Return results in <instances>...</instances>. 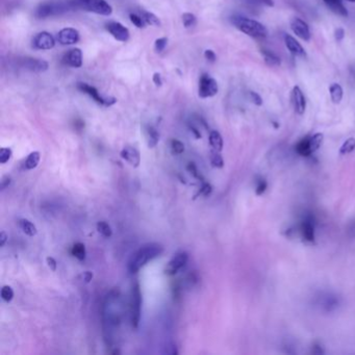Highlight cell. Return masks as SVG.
Segmentation results:
<instances>
[{"label":"cell","instance_id":"obj_3","mask_svg":"<svg viewBox=\"0 0 355 355\" xmlns=\"http://www.w3.org/2000/svg\"><path fill=\"white\" fill-rule=\"evenodd\" d=\"M70 7L103 16H109L113 12L112 7L105 0H70Z\"/></svg>","mask_w":355,"mask_h":355},{"label":"cell","instance_id":"obj_7","mask_svg":"<svg viewBox=\"0 0 355 355\" xmlns=\"http://www.w3.org/2000/svg\"><path fill=\"white\" fill-rule=\"evenodd\" d=\"M218 84L216 80L209 77L207 74H203L199 82V96L201 98H208L218 93Z\"/></svg>","mask_w":355,"mask_h":355},{"label":"cell","instance_id":"obj_16","mask_svg":"<svg viewBox=\"0 0 355 355\" xmlns=\"http://www.w3.org/2000/svg\"><path fill=\"white\" fill-rule=\"evenodd\" d=\"M22 67L28 71L40 73L48 69V63L43 60H40V58L25 57L22 60Z\"/></svg>","mask_w":355,"mask_h":355},{"label":"cell","instance_id":"obj_12","mask_svg":"<svg viewBox=\"0 0 355 355\" xmlns=\"http://www.w3.org/2000/svg\"><path fill=\"white\" fill-rule=\"evenodd\" d=\"M292 103L295 112L298 115H303L306 110V99L303 92L298 86H295L292 91Z\"/></svg>","mask_w":355,"mask_h":355},{"label":"cell","instance_id":"obj_52","mask_svg":"<svg viewBox=\"0 0 355 355\" xmlns=\"http://www.w3.org/2000/svg\"><path fill=\"white\" fill-rule=\"evenodd\" d=\"M323 2H324L325 5L329 8L330 6H333V5L339 4V3H342V0H323Z\"/></svg>","mask_w":355,"mask_h":355},{"label":"cell","instance_id":"obj_34","mask_svg":"<svg viewBox=\"0 0 355 355\" xmlns=\"http://www.w3.org/2000/svg\"><path fill=\"white\" fill-rule=\"evenodd\" d=\"M2 298L7 303H10L14 299V291H13L12 287H10V286L3 287V289H2Z\"/></svg>","mask_w":355,"mask_h":355},{"label":"cell","instance_id":"obj_18","mask_svg":"<svg viewBox=\"0 0 355 355\" xmlns=\"http://www.w3.org/2000/svg\"><path fill=\"white\" fill-rule=\"evenodd\" d=\"M285 44H286V47L289 49V51L293 55L300 56V57H305L306 56V52H305L304 48L291 34H286L285 36Z\"/></svg>","mask_w":355,"mask_h":355},{"label":"cell","instance_id":"obj_39","mask_svg":"<svg viewBox=\"0 0 355 355\" xmlns=\"http://www.w3.org/2000/svg\"><path fill=\"white\" fill-rule=\"evenodd\" d=\"M167 43H168V39L167 38H160V39H157V40L155 41V50L157 52H162L164 51V49L166 48L167 46Z\"/></svg>","mask_w":355,"mask_h":355},{"label":"cell","instance_id":"obj_30","mask_svg":"<svg viewBox=\"0 0 355 355\" xmlns=\"http://www.w3.org/2000/svg\"><path fill=\"white\" fill-rule=\"evenodd\" d=\"M97 230L98 232H99L100 234H102L104 238H111V236L113 235V230H112V227L111 225L105 222V221H99L97 223Z\"/></svg>","mask_w":355,"mask_h":355},{"label":"cell","instance_id":"obj_53","mask_svg":"<svg viewBox=\"0 0 355 355\" xmlns=\"http://www.w3.org/2000/svg\"><path fill=\"white\" fill-rule=\"evenodd\" d=\"M191 130H192V131H193V133L195 134L196 139H200V137H201V133L199 132V130H198V129L195 128L194 126H191Z\"/></svg>","mask_w":355,"mask_h":355},{"label":"cell","instance_id":"obj_41","mask_svg":"<svg viewBox=\"0 0 355 355\" xmlns=\"http://www.w3.org/2000/svg\"><path fill=\"white\" fill-rule=\"evenodd\" d=\"M249 96H250V100H251L255 105L261 106V105L263 104V99H262V97L260 96V94H258L256 92H250V93H249Z\"/></svg>","mask_w":355,"mask_h":355},{"label":"cell","instance_id":"obj_49","mask_svg":"<svg viewBox=\"0 0 355 355\" xmlns=\"http://www.w3.org/2000/svg\"><path fill=\"white\" fill-rule=\"evenodd\" d=\"M8 239H9V236H8V234H7L6 231L3 230L2 232H0V246L4 247V246L6 245Z\"/></svg>","mask_w":355,"mask_h":355},{"label":"cell","instance_id":"obj_29","mask_svg":"<svg viewBox=\"0 0 355 355\" xmlns=\"http://www.w3.org/2000/svg\"><path fill=\"white\" fill-rule=\"evenodd\" d=\"M210 163H211V166L215 168L221 169L224 167V160L219 151L214 149L210 151Z\"/></svg>","mask_w":355,"mask_h":355},{"label":"cell","instance_id":"obj_35","mask_svg":"<svg viewBox=\"0 0 355 355\" xmlns=\"http://www.w3.org/2000/svg\"><path fill=\"white\" fill-rule=\"evenodd\" d=\"M171 150L174 154H182L185 152V144L180 140H171Z\"/></svg>","mask_w":355,"mask_h":355},{"label":"cell","instance_id":"obj_27","mask_svg":"<svg viewBox=\"0 0 355 355\" xmlns=\"http://www.w3.org/2000/svg\"><path fill=\"white\" fill-rule=\"evenodd\" d=\"M72 255L78 261H85L87 258V250L86 246L83 243H75L72 247Z\"/></svg>","mask_w":355,"mask_h":355},{"label":"cell","instance_id":"obj_43","mask_svg":"<svg viewBox=\"0 0 355 355\" xmlns=\"http://www.w3.org/2000/svg\"><path fill=\"white\" fill-rule=\"evenodd\" d=\"M249 4L256 6H266V7H274L273 0H248Z\"/></svg>","mask_w":355,"mask_h":355},{"label":"cell","instance_id":"obj_28","mask_svg":"<svg viewBox=\"0 0 355 355\" xmlns=\"http://www.w3.org/2000/svg\"><path fill=\"white\" fill-rule=\"evenodd\" d=\"M296 151L302 156L311 155L310 148H309V136L304 137V139H302L297 145H296Z\"/></svg>","mask_w":355,"mask_h":355},{"label":"cell","instance_id":"obj_36","mask_svg":"<svg viewBox=\"0 0 355 355\" xmlns=\"http://www.w3.org/2000/svg\"><path fill=\"white\" fill-rule=\"evenodd\" d=\"M12 155H13V152L11 148H8V147L2 148L0 149V163L2 164L8 163L11 160Z\"/></svg>","mask_w":355,"mask_h":355},{"label":"cell","instance_id":"obj_10","mask_svg":"<svg viewBox=\"0 0 355 355\" xmlns=\"http://www.w3.org/2000/svg\"><path fill=\"white\" fill-rule=\"evenodd\" d=\"M340 298L332 293H324L318 297V305L325 311H333L340 306Z\"/></svg>","mask_w":355,"mask_h":355},{"label":"cell","instance_id":"obj_22","mask_svg":"<svg viewBox=\"0 0 355 355\" xmlns=\"http://www.w3.org/2000/svg\"><path fill=\"white\" fill-rule=\"evenodd\" d=\"M329 93H330V98L331 101L334 104H339L341 103L342 99H343V95H344V91L341 85L339 84H332L329 87Z\"/></svg>","mask_w":355,"mask_h":355},{"label":"cell","instance_id":"obj_25","mask_svg":"<svg viewBox=\"0 0 355 355\" xmlns=\"http://www.w3.org/2000/svg\"><path fill=\"white\" fill-rule=\"evenodd\" d=\"M323 140H324V134L321 132H317V133H314L313 135L309 136V148H310L311 154L321 147Z\"/></svg>","mask_w":355,"mask_h":355},{"label":"cell","instance_id":"obj_24","mask_svg":"<svg viewBox=\"0 0 355 355\" xmlns=\"http://www.w3.org/2000/svg\"><path fill=\"white\" fill-rule=\"evenodd\" d=\"M41 160V154L39 151H33L31 153H29V155L27 156V159L24 163V167L26 170H33L38 167L39 163H40Z\"/></svg>","mask_w":355,"mask_h":355},{"label":"cell","instance_id":"obj_32","mask_svg":"<svg viewBox=\"0 0 355 355\" xmlns=\"http://www.w3.org/2000/svg\"><path fill=\"white\" fill-rule=\"evenodd\" d=\"M143 19H144V21L147 23V24H150V25H153V26H161V21H160V19L157 18L154 14L152 13H149V12H145L143 14Z\"/></svg>","mask_w":355,"mask_h":355},{"label":"cell","instance_id":"obj_19","mask_svg":"<svg viewBox=\"0 0 355 355\" xmlns=\"http://www.w3.org/2000/svg\"><path fill=\"white\" fill-rule=\"evenodd\" d=\"M145 136L149 148H154L160 141V133L153 126H146Z\"/></svg>","mask_w":355,"mask_h":355},{"label":"cell","instance_id":"obj_8","mask_svg":"<svg viewBox=\"0 0 355 355\" xmlns=\"http://www.w3.org/2000/svg\"><path fill=\"white\" fill-rule=\"evenodd\" d=\"M189 255L187 252H180L173 256V259L168 263L165 268V274L169 276H173L179 273L188 263Z\"/></svg>","mask_w":355,"mask_h":355},{"label":"cell","instance_id":"obj_45","mask_svg":"<svg viewBox=\"0 0 355 355\" xmlns=\"http://www.w3.org/2000/svg\"><path fill=\"white\" fill-rule=\"evenodd\" d=\"M11 185V177L6 175L2 179V182H0V189L2 191H5L7 188H9V186Z\"/></svg>","mask_w":355,"mask_h":355},{"label":"cell","instance_id":"obj_51","mask_svg":"<svg viewBox=\"0 0 355 355\" xmlns=\"http://www.w3.org/2000/svg\"><path fill=\"white\" fill-rule=\"evenodd\" d=\"M83 277H84L85 282L89 283V282L92 280V278H93V273H92V272H90V271H87V272H85V273H84Z\"/></svg>","mask_w":355,"mask_h":355},{"label":"cell","instance_id":"obj_14","mask_svg":"<svg viewBox=\"0 0 355 355\" xmlns=\"http://www.w3.org/2000/svg\"><path fill=\"white\" fill-rule=\"evenodd\" d=\"M120 155L124 161H126L133 168H137L141 164V154L139 150L135 149L134 147H131V146L124 147Z\"/></svg>","mask_w":355,"mask_h":355},{"label":"cell","instance_id":"obj_33","mask_svg":"<svg viewBox=\"0 0 355 355\" xmlns=\"http://www.w3.org/2000/svg\"><path fill=\"white\" fill-rule=\"evenodd\" d=\"M183 23H184L185 27L190 28V27H193L197 24V19H196L195 15H193V14L185 13L183 15Z\"/></svg>","mask_w":355,"mask_h":355},{"label":"cell","instance_id":"obj_15","mask_svg":"<svg viewBox=\"0 0 355 355\" xmlns=\"http://www.w3.org/2000/svg\"><path fill=\"white\" fill-rule=\"evenodd\" d=\"M57 40L62 45H72L80 41V32L76 29L68 27L62 29L57 34Z\"/></svg>","mask_w":355,"mask_h":355},{"label":"cell","instance_id":"obj_4","mask_svg":"<svg viewBox=\"0 0 355 355\" xmlns=\"http://www.w3.org/2000/svg\"><path fill=\"white\" fill-rule=\"evenodd\" d=\"M142 311V293L137 281L132 285L130 296V321L133 329L139 327Z\"/></svg>","mask_w":355,"mask_h":355},{"label":"cell","instance_id":"obj_23","mask_svg":"<svg viewBox=\"0 0 355 355\" xmlns=\"http://www.w3.org/2000/svg\"><path fill=\"white\" fill-rule=\"evenodd\" d=\"M262 54L264 56L265 63L270 66V67H278L281 65V61L280 57L276 55L275 53H273L270 50L267 49H262Z\"/></svg>","mask_w":355,"mask_h":355},{"label":"cell","instance_id":"obj_55","mask_svg":"<svg viewBox=\"0 0 355 355\" xmlns=\"http://www.w3.org/2000/svg\"><path fill=\"white\" fill-rule=\"evenodd\" d=\"M347 2H349V3H355V0H347Z\"/></svg>","mask_w":355,"mask_h":355},{"label":"cell","instance_id":"obj_5","mask_svg":"<svg viewBox=\"0 0 355 355\" xmlns=\"http://www.w3.org/2000/svg\"><path fill=\"white\" fill-rule=\"evenodd\" d=\"M68 9H71L70 2L68 4L58 2V3H46L41 5L37 9L36 16L38 18H46L50 16H56L61 15L68 11Z\"/></svg>","mask_w":355,"mask_h":355},{"label":"cell","instance_id":"obj_1","mask_svg":"<svg viewBox=\"0 0 355 355\" xmlns=\"http://www.w3.org/2000/svg\"><path fill=\"white\" fill-rule=\"evenodd\" d=\"M164 252V246L160 243H148L137 249L128 261L127 269L129 273L139 272L149 262L155 260Z\"/></svg>","mask_w":355,"mask_h":355},{"label":"cell","instance_id":"obj_31","mask_svg":"<svg viewBox=\"0 0 355 355\" xmlns=\"http://www.w3.org/2000/svg\"><path fill=\"white\" fill-rule=\"evenodd\" d=\"M354 149H355V139L354 137H349V139L347 141H345L344 144L342 145V147L340 149V153L342 155H346V154L353 152Z\"/></svg>","mask_w":355,"mask_h":355},{"label":"cell","instance_id":"obj_42","mask_svg":"<svg viewBox=\"0 0 355 355\" xmlns=\"http://www.w3.org/2000/svg\"><path fill=\"white\" fill-rule=\"evenodd\" d=\"M187 169H188V171L195 177V179H198V180H202V177H201V175L199 174V172H198V170H197V167L195 166V164L194 163H189V165H188V167H187ZM203 181V180H202Z\"/></svg>","mask_w":355,"mask_h":355},{"label":"cell","instance_id":"obj_17","mask_svg":"<svg viewBox=\"0 0 355 355\" xmlns=\"http://www.w3.org/2000/svg\"><path fill=\"white\" fill-rule=\"evenodd\" d=\"M64 64L73 67L80 68L83 65V53L80 48H73L69 50L63 57Z\"/></svg>","mask_w":355,"mask_h":355},{"label":"cell","instance_id":"obj_20","mask_svg":"<svg viewBox=\"0 0 355 355\" xmlns=\"http://www.w3.org/2000/svg\"><path fill=\"white\" fill-rule=\"evenodd\" d=\"M301 232L303 238L307 242H312L314 240V226L312 224V221L310 218L306 219L301 226Z\"/></svg>","mask_w":355,"mask_h":355},{"label":"cell","instance_id":"obj_9","mask_svg":"<svg viewBox=\"0 0 355 355\" xmlns=\"http://www.w3.org/2000/svg\"><path fill=\"white\" fill-rule=\"evenodd\" d=\"M291 28L293 32L301 40L308 42L310 40V30L308 24L300 18H293L291 20Z\"/></svg>","mask_w":355,"mask_h":355},{"label":"cell","instance_id":"obj_50","mask_svg":"<svg viewBox=\"0 0 355 355\" xmlns=\"http://www.w3.org/2000/svg\"><path fill=\"white\" fill-rule=\"evenodd\" d=\"M153 83L157 86V87H161L163 82H162V78H161V75L160 73H154L153 75Z\"/></svg>","mask_w":355,"mask_h":355},{"label":"cell","instance_id":"obj_37","mask_svg":"<svg viewBox=\"0 0 355 355\" xmlns=\"http://www.w3.org/2000/svg\"><path fill=\"white\" fill-rule=\"evenodd\" d=\"M211 191H212L211 186H210L208 183H204V182H203V184H202V186H201L199 192L195 195L194 199H196L197 197H199V196H204V197H206V196L210 195Z\"/></svg>","mask_w":355,"mask_h":355},{"label":"cell","instance_id":"obj_13","mask_svg":"<svg viewBox=\"0 0 355 355\" xmlns=\"http://www.w3.org/2000/svg\"><path fill=\"white\" fill-rule=\"evenodd\" d=\"M109 32L120 42H126L129 39V30L119 22H110L106 24Z\"/></svg>","mask_w":355,"mask_h":355},{"label":"cell","instance_id":"obj_21","mask_svg":"<svg viewBox=\"0 0 355 355\" xmlns=\"http://www.w3.org/2000/svg\"><path fill=\"white\" fill-rule=\"evenodd\" d=\"M209 144L211 146V148L214 150H217V151H222L223 149V139H222V135L220 134L219 131H217V130H211L209 132Z\"/></svg>","mask_w":355,"mask_h":355},{"label":"cell","instance_id":"obj_48","mask_svg":"<svg viewBox=\"0 0 355 355\" xmlns=\"http://www.w3.org/2000/svg\"><path fill=\"white\" fill-rule=\"evenodd\" d=\"M46 262H47V265H48V267L50 268V270L53 271V272H55V271H56V268H57V263H56V261H55L53 258H51V256H48V258L46 259Z\"/></svg>","mask_w":355,"mask_h":355},{"label":"cell","instance_id":"obj_6","mask_svg":"<svg viewBox=\"0 0 355 355\" xmlns=\"http://www.w3.org/2000/svg\"><path fill=\"white\" fill-rule=\"evenodd\" d=\"M77 88L80 91L86 93L87 95H89L92 99L97 102L98 104H100V105H104V106H111L113 105L114 103H116V99L114 97H109V98H104V97H101L99 95V93H98V91L92 87V86H89L88 84H84V83H80L77 85Z\"/></svg>","mask_w":355,"mask_h":355},{"label":"cell","instance_id":"obj_11","mask_svg":"<svg viewBox=\"0 0 355 355\" xmlns=\"http://www.w3.org/2000/svg\"><path fill=\"white\" fill-rule=\"evenodd\" d=\"M55 45L54 38L47 31H42L38 33L32 40V46L36 49L48 50L53 48Z\"/></svg>","mask_w":355,"mask_h":355},{"label":"cell","instance_id":"obj_54","mask_svg":"<svg viewBox=\"0 0 355 355\" xmlns=\"http://www.w3.org/2000/svg\"><path fill=\"white\" fill-rule=\"evenodd\" d=\"M349 232H350V234H351L352 236H354V238H355V223H353V224L350 226Z\"/></svg>","mask_w":355,"mask_h":355},{"label":"cell","instance_id":"obj_46","mask_svg":"<svg viewBox=\"0 0 355 355\" xmlns=\"http://www.w3.org/2000/svg\"><path fill=\"white\" fill-rule=\"evenodd\" d=\"M204 56H205L206 60H207L208 62H210V63H215L216 60H217V55H216V53H215L212 50H210V49L205 50Z\"/></svg>","mask_w":355,"mask_h":355},{"label":"cell","instance_id":"obj_44","mask_svg":"<svg viewBox=\"0 0 355 355\" xmlns=\"http://www.w3.org/2000/svg\"><path fill=\"white\" fill-rule=\"evenodd\" d=\"M345 29L343 27H338L337 29L334 30V38H335V40H337L338 42H341L344 40V38H345Z\"/></svg>","mask_w":355,"mask_h":355},{"label":"cell","instance_id":"obj_40","mask_svg":"<svg viewBox=\"0 0 355 355\" xmlns=\"http://www.w3.org/2000/svg\"><path fill=\"white\" fill-rule=\"evenodd\" d=\"M129 18H130V21H131V22H132V23H133V24H134L136 27L142 28V27H144V26H145L144 19H143V18L139 17V16L135 15V14H130Z\"/></svg>","mask_w":355,"mask_h":355},{"label":"cell","instance_id":"obj_38","mask_svg":"<svg viewBox=\"0 0 355 355\" xmlns=\"http://www.w3.org/2000/svg\"><path fill=\"white\" fill-rule=\"evenodd\" d=\"M268 188V184L267 182L264 180V179H261L259 182H258V185H256V189H255V193L258 196H261L263 195L266 190Z\"/></svg>","mask_w":355,"mask_h":355},{"label":"cell","instance_id":"obj_26","mask_svg":"<svg viewBox=\"0 0 355 355\" xmlns=\"http://www.w3.org/2000/svg\"><path fill=\"white\" fill-rule=\"evenodd\" d=\"M19 226H20L22 231L28 236H34L38 233V229L36 225L27 219H21L19 221Z\"/></svg>","mask_w":355,"mask_h":355},{"label":"cell","instance_id":"obj_47","mask_svg":"<svg viewBox=\"0 0 355 355\" xmlns=\"http://www.w3.org/2000/svg\"><path fill=\"white\" fill-rule=\"evenodd\" d=\"M311 353L312 354H317V355H320V354H324V350H323V347L319 344V343H314L312 345V349H311Z\"/></svg>","mask_w":355,"mask_h":355},{"label":"cell","instance_id":"obj_2","mask_svg":"<svg viewBox=\"0 0 355 355\" xmlns=\"http://www.w3.org/2000/svg\"><path fill=\"white\" fill-rule=\"evenodd\" d=\"M231 22L235 28L252 38H266L268 36L267 27L253 19H249L242 16H235L231 18Z\"/></svg>","mask_w":355,"mask_h":355}]
</instances>
